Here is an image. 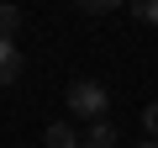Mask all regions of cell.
Returning a JSON list of instances; mask_svg holds the SVG:
<instances>
[{
    "mask_svg": "<svg viewBox=\"0 0 158 148\" xmlns=\"http://www.w3.org/2000/svg\"><path fill=\"white\" fill-rule=\"evenodd\" d=\"M48 148H85V137H79V127H69V122H53L48 127Z\"/></svg>",
    "mask_w": 158,
    "mask_h": 148,
    "instance_id": "cell-4",
    "label": "cell"
},
{
    "mask_svg": "<svg viewBox=\"0 0 158 148\" xmlns=\"http://www.w3.org/2000/svg\"><path fill=\"white\" fill-rule=\"evenodd\" d=\"M106 106H111V90H106L100 80H74V85H69V111H74V116L100 122Z\"/></svg>",
    "mask_w": 158,
    "mask_h": 148,
    "instance_id": "cell-1",
    "label": "cell"
},
{
    "mask_svg": "<svg viewBox=\"0 0 158 148\" xmlns=\"http://www.w3.org/2000/svg\"><path fill=\"white\" fill-rule=\"evenodd\" d=\"M116 143H121V132H116L111 116H100V122L85 127V148H116Z\"/></svg>",
    "mask_w": 158,
    "mask_h": 148,
    "instance_id": "cell-2",
    "label": "cell"
},
{
    "mask_svg": "<svg viewBox=\"0 0 158 148\" xmlns=\"http://www.w3.org/2000/svg\"><path fill=\"white\" fill-rule=\"evenodd\" d=\"M16 80H21V48L0 37V85H16Z\"/></svg>",
    "mask_w": 158,
    "mask_h": 148,
    "instance_id": "cell-3",
    "label": "cell"
},
{
    "mask_svg": "<svg viewBox=\"0 0 158 148\" xmlns=\"http://www.w3.org/2000/svg\"><path fill=\"white\" fill-rule=\"evenodd\" d=\"M137 148H158V137H148V143H137Z\"/></svg>",
    "mask_w": 158,
    "mask_h": 148,
    "instance_id": "cell-8",
    "label": "cell"
},
{
    "mask_svg": "<svg viewBox=\"0 0 158 148\" xmlns=\"http://www.w3.org/2000/svg\"><path fill=\"white\" fill-rule=\"evenodd\" d=\"M16 32H21V11H16V6H0V37L16 42Z\"/></svg>",
    "mask_w": 158,
    "mask_h": 148,
    "instance_id": "cell-5",
    "label": "cell"
},
{
    "mask_svg": "<svg viewBox=\"0 0 158 148\" xmlns=\"http://www.w3.org/2000/svg\"><path fill=\"white\" fill-rule=\"evenodd\" d=\"M132 11H137V21H153V27H158V0H137Z\"/></svg>",
    "mask_w": 158,
    "mask_h": 148,
    "instance_id": "cell-6",
    "label": "cell"
},
{
    "mask_svg": "<svg viewBox=\"0 0 158 148\" xmlns=\"http://www.w3.org/2000/svg\"><path fill=\"white\" fill-rule=\"evenodd\" d=\"M142 127H153V137H158V101H153V106L142 111Z\"/></svg>",
    "mask_w": 158,
    "mask_h": 148,
    "instance_id": "cell-7",
    "label": "cell"
}]
</instances>
